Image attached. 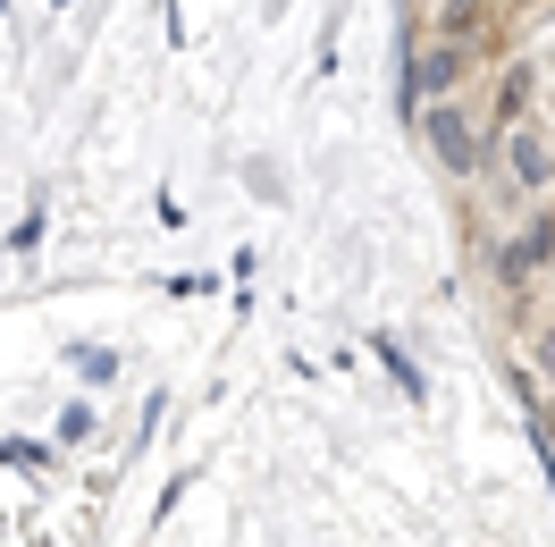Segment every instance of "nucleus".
<instances>
[{
    "instance_id": "f257e3e1",
    "label": "nucleus",
    "mask_w": 555,
    "mask_h": 547,
    "mask_svg": "<svg viewBox=\"0 0 555 547\" xmlns=\"http://www.w3.org/2000/svg\"><path fill=\"white\" fill-rule=\"evenodd\" d=\"M480 68V42H421L413 60H404V110H429V102H454L463 85Z\"/></svg>"
},
{
    "instance_id": "f03ea898",
    "label": "nucleus",
    "mask_w": 555,
    "mask_h": 547,
    "mask_svg": "<svg viewBox=\"0 0 555 547\" xmlns=\"http://www.w3.org/2000/svg\"><path fill=\"white\" fill-rule=\"evenodd\" d=\"M421 143H429V161H438L447 177H480V161H488V136L472 127L463 102H429L421 110Z\"/></svg>"
},
{
    "instance_id": "7ed1b4c3",
    "label": "nucleus",
    "mask_w": 555,
    "mask_h": 547,
    "mask_svg": "<svg viewBox=\"0 0 555 547\" xmlns=\"http://www.w3.org/2000/svg\"><path fill=\"white\" fill-rule=\"evenodd\" d=\"M547 262H555V211H530V219H521V237L496 253V287H505V295H521V287L547 270Z\"/></svg>"
},
{
    "instance_id": "20e7f679",
    "label": "nucleus",
    "mask_w": 555,
    "mask_h": 547,
    "mask_svg": "<svg viewBox=\"0 0 555 547\" xmlns=\"http://www.w3.org/2000/svg\"><path fill=\"white\" fill-rule=\"evenodd\" d=\"M505 169H514L521 194H547L555 186V143L539 136V127H514V136H505Z\"/></svg>"
},
{
    "instance_id": "39448f33",
    "label": "nucleus",
    "mask_w": 555,
    "mask_h": 547,
    "mask_svg": "<svg viewBox=\"0 0 555 547\" xmlns=\"http://www.w3.org/2000/svg\"><path fill=\"white\" fill-rule=\"evenodd\" d=\"M496 9H505V0H438V35L447 42H488L496 35Z\"/></svg>"
},
{
    "instance_id": "423d86ee",
    "label": "nucleus",
    "mask_w": 555,
    "mask_h": 547,
    "mask_svg": "<svg viewBox=\"0 0 555 547\" xmlns=\"http://www.w3.org/2000/svg\"><path fill=\"white\" fill-rule=\"evenodd\" d=\"M530 354H539V371L555 379V320H547V329H539V338H530Z\"/></svg>"
}]
</instances>
